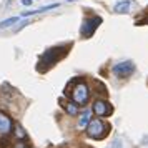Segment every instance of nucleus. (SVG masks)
I'll list each match as a JSON object with an SVG mask.
<instances>
[{
    "label": "nucleus",
    "instance_id": "nucleus-1",
    "mask_svg": "<svg viewBox=\"0 0 148 148\" xmlns=\"http://www.w3.org/2000/svg\"><path fill=\"white\" fill-rule=\"evenodd\" d=\"M68 48L70 47L65 45V47H52L48 50H45V53H42L40 60H38V67H37L38 72H47L50 67H53L60 58H63L67 55Z\"/></svg>",
    "mask_w": 148,
    "mask_h": 148
},
{
    "label": "nucleus",
    "instance_id": "nucleus-2",
    "mask_svg": "<svg viewBox=\"0 0 148 148\" xmlns=\"http://www.w3.org/2000/svg\"><path fill=\"white\" fill-rule=\"evenodd\" d=\"M72 100L77 103V105H85L90 97V90H88V85L85 82L82 80H75V85H73V90H72Z\"/></svg>",
    "mask_w": 148,
    "mask_h": 148
},
{
    "label": "nucleus",
    "instance_id": "nucleus-3",
    "mask_svg": "<svg viewBox=\"0 0 148 148\" xmlns=\"http://www.w3.org/2000/svg\"><path fill=\"white\" fill-rule=\"evenodd\" d=\"M108 133V125H105L100 118H93L87 127V135L93 140H101Z\"/></svg>",
    "mask_w": 148,
    "mask_h": 148
},
{
    "label": "nucleus",
    "instance_id": "nucleus-4",
    "mask_svg": "<svg viewBox=\"0 0 148 148\" xmlns=\"http://www.w3.org/2000/svg\"><path fill=\"white\" fill-rule=\"evenodd\" d=\"M101 23V17H90V18H85L83 20V25L80 28V35L83 38H90L92 35L95 34V30L100 27Z\"/></svg>",
    "mask_w": 148,
    "mask_h": 148
},
{
    "label": "nucleus",
    "instance_id": "nucleus-5",
    "mask_svg": "<svg viewBox=\"0 0 148 148\" xmlns=\"http://www.w3.org/2000/svg\"><path fill=\"white\" fill-rule=\"evenodd\" d=\"M113 73L116 77H120V78H127L130 75L135 72V63L132 60H125V62H120V63H116L113 65Z\"/></svg>",
    "mask_w": 148,
    "mask_h": 148
},
{
    "label": "nucleus",
    "instance_id": "nucleus-6",
    "mask_svg": "<svg viewBox=\"0 0 148 148\" xmlns=\"http://www.w3.org/2000/svg\"><path fill=\"white\" fill-rule=\"evenodd\" d=\"M92 112H93L97 116H107V115H110L112 112H113V108H112V105L108 103V101L105 100H97L93 101V105H92Z\"/></svg>",
    "mask_w": 148,
    "mask_h": 148
},
{
    "label": "nucleus",
    "instance_id": "nucleus-7",
    "mask_svg": "<svg viewBox=\"0 0 148 148\" xmlns=\"http://www.w3.org/2000/svg\"><path fill=\"white\" fill-rule=\"evenodd\" d=\"M12 132V120L8 118V115L0 112V135H8Z\"/></svg>",
    "mask_w": 148,
    "mask_h": 148
},
{
    "label": "nucleus",
    "instance_id": "nucleus-8",
    "mask_svg": "<svg viewBox=\"0 0 148 148\" xmlns=\"http://www.w3.org/2000/svg\"><path fill=\"white\" fill-rule=\"evenodd\" d=\"M58 103H60V107L63 108V110H65V112H67L68 115L75 116V115L78 113V107L75 105V101L72 103V101H65L63 98H60V100H58Z\"/></svg>",
    "mask_w": 148,
    "mask_h": 148
},
{
    "label": "nucleus",
    "instance_id": "nucleus-9",
    "mask_svg": "<svg viewBox=\"0 0 148 148\" xmlns=\"http://www.w3.org/2000/svg\"><path fill=\"white\" fill-rule=\"evenodd\" d=\"M130 5H132L130 0H121V2H116V3H115L113 10L116 14H127L128 10H130Z\"/></svg>",
    "mask_w": 148,
    "mask_h": 148
},
{
    "label": "nucleus",
    "instance_id": "nucleus-10",
    "mask_svg": "<svg viewBox=\"0 0 148 148\" xmlns=\"http://www.w3.org/2000/svg\"><path fill=\"white\" fill-rule=\"evenodd\" d=\"M22 17H10V18H5V20L0 22V28H8L12 27L14 23H18V20H20Z\"/></svg>",
    "mask_w": 148,
    "mask_h": 148
},
{
    "label": "nucleus",
    "instance_id": "nucleus-11",
    "mask_svg": "<svg viewBox=\"0 0 148 148\" xmlns=\"http://www.w3.org/2000/svg\"><path fill=\"white\" fill-rule=\"evenodd\" d=\"M88 123H90V112L88 110H85V113L82 115V118H80V121H78V128H83L85 127H88Z\"/></svg>",
    "mask_w": 148,
    "mask_h": 148
},
{
    "label": "nucleus",
    "instance_id": "nucleus-12",
    "mask_svg": "<svg viewBox=\"0 0 148 148\" xmlns=\"http://www.w3.org/2000/svg\"><path fill=\"white\" fill-rule=\"evenodd\" d=\"M15 135H17L18 138H22V140H23V138H27V133L23 132V128H22L20 125H17V127H15Z\"/></svg>",
    "mask_w": 148,
    "mask_h": 148
},
{
    "label": "nucleus",
    "instance_id": "nucleus-13",
    "mask_svg": "<svg viewBox=\"0 0 148 148\" xmlns=\"http://www.w3.org/2000/svg\"><path fill=\"white\" fill-rule=\"evenodd\" d=\"M110 148H123V143H121V138H120V136H116V138H115Z\"/></svg>",
    "mask_w": 148,
    "mask_h": 148
},
{
    "label": "nucleus",
    "instance_id": "nucleus-14",
    "mask_svg": "<svg viewBox=\"0 0 148 148\" xmlns=\"http://www.w3.org/2000/svg\"><path fill=\"white\" fill-rule=\"evenodd\" d=\"M32 2H34V0H20V3H22V5H25V7L32 5Z\"/></svg>",
    "mask_w": 148,
    "mask_h": 148
},
{
    "label": "nucleus",
    "instance_id": "nucleus-15",
    "mask_svg": "<svg viewBox=\"0 0 148 148\" xmlns=\"http://www.w3.org/2000/svg\"><path fill=\"white\" fill-rule=\"evenodd\" d=\"M0 145H2V148H7L8 147V140L5 138V140H0Z\"/></svg>",
    "mask_w": 148,
    "mask_h": 148
},
{
    "label": "nucleus",
    "instance_id": "nucleus-16",
    "mask_svg": "<svg viewBox=\"0 0 148 148\" xmlns=\"http://www.w3.org/2000/svg\"><path fill=\"white\" fill-rule=\"evenodd\" d=\"M15 148H27V147H25V143H17Z\"/></svg>",
    "mask_w": 148,
    "mask_h": 148
},
{
    "label": "nucleus",
    "instance_id": "nucleus-17",
    "mask_svg": "<svg viewBox=\"0 0 148 148\" xmlns=\"http://www.w3.org/2000/svg\"><path fill=\"white\" fill-rule=\"evenodd\" d=\"M68 2H73V0H68Z\"/></svg>",
    "mask_w": 148,
    "mask_h": 148
}]
</instances>
